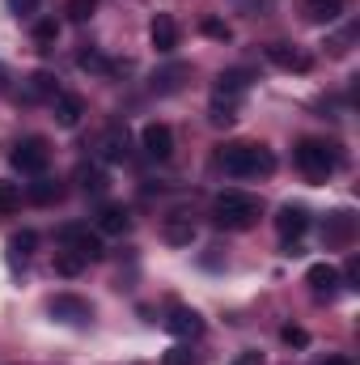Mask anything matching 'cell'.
<instances>
[{
    "mask_svg": "<svg viewBox=\"0 0 360 365\" xmlns=\"http://www.w3.org/2000/svg\"><path fill=\"white\" fill-rule=\"evenodd\" d=\"M221 170L233 175V179H259L275 170V153L268 145H255V140H233V145H221Z\"/></svg>",
    "mask_w": 360,
    "mask_h": 365,
    "instance_id": "1",
    "label": "cell"
},
{
    "mask_svg": "<svg viewBox=\"0 0 360 365\" xmlns=\"http://www.w3.org/2000/svg\"><path fill=\"white\" fill-rule=\"evenodd\" d=\"M259 212H263V204L250 191H221L212 200V221L221 230H250L259 221Z\"/></svg>",
    "mask_w": 360,
    "mask_h": 365,
    "instance_id": "2",
    "label": "cell"
},
{
    "mask_svg": "<svg viewBox=\"0 0 360 365\" xmlns=\"http://www.w3.org/2000/svg\"><path fill=\"white\" fill-rule=\"evenodd\" d=\"M297 166L309 175V179H331L339 166H344V153H339V145L335 140H322V136H305V140H297Z\"/></svg>",
    "mask_w": 360,
    "mask_h": 365,
    "instance_id": "3",
    "label": "cell"
},
{
    "mask_svg": "<svg viewBox=\"0 0 360 365\" xmlns=\"http://www.w3.org/2000/svg\"><path fill=\"white\" fill-rule=\"evenodd\" d=\"M9 162H13V170H21V175H43L47 162H51V145H47L43 136H21V140L13 145Z\"/></svg>",
    "mask_w": 360,
    "mask_h": 365,
    "instance_id": "4",
    "label": "cell"
},
{
    "mask_svg": "<svg viewBox=\"0 0 360 365\" xmlns=\"http://www.w3.org/2000/svg\"><path fill=\"white\" fill-rule=\"evenodd\" d=\"M60 242L68 247V251H77V255H85V259H102L106 251H102V234L97 230H90V225H64L60 230Z\"/></svg>",
    "mask_w": 360,
    "mask_h": 365,
    "instance_id": "5",
    "label": "cell"
},
{
    "mask_svg": "<svg viewBox=\"0 0 360 365\" xmlns=\"http://www.w3.org/2000/svg\"><path fill=\"white\" fill-rule=\"evenodd\" d=\"M140 145H144V153H149L153 162H170V153H174V132H170V123H144Z\"/></svg>",
    "mask_w": 360,
    "mask_h": 365,
    "instance_id": "6",
    "label": "cell"
},
{
    "mask_svg": "<svg viewBox=\"0 0 360 365\" xmlns=\"http://www.w3.org/2000/svg\"><path fill=\"white\" fill-rule=\"evenodd\" d=\"M47 310H51L55 319H64V323H90L93 319V306L85 297H77V293H55V297L47 302Z\"/></svg>",
    "mask_w": 360,
    "mask_h": 365,
    "instance_id": "7",
    "label": "cell"
},
{
    "mask_svg": "<svg viewBox=\"0 0 360 365\" xmlns=\"http://www.w3.org/2000/svg\"><path fill=\"white\" fill-rule=\"evenodd\" d=\"M166 331L179 336V340H199V336H203V319H199L191 306H170V314H166Z\"/></svg>",
    "mask_w": 360,
    "mask_h": 365,
    "instance_id": "8",
    "label": "cell"
},
{
    "mask_svg": "<svg viewBox=\"0 0 360 365\" xmlns=\"http://www.w3.org/2000/svg\"><path fill=\"white\" fill-rule=\"evenodd\" d=\"M275 230H280V238L297 242V238L309 230V208H305V204H284V208L275 212Z\"/></svg>",
    "mask_w": 360,
    "mask_h": 365,
    "instance_id": "9",
    "label": "cell"
},
{
    "mask_svg": "<svg viewBox=\"0 0 360 365\" xmlns=\"http://www.w3.org/2000/svg\"><path fill=\"white\" fill-rule=\"evenodd\" d=\"M268 60L275 68H284V73H309L314 68V60L305 51H297L292 43H268Z\"/></svg>",
    "mask_w": 360,
    "mask_h": 365,
    "instance_id": "10",
    "label": "cell"
},
{
    "mask_svg": "<svg viewBox=\"0 0 360 365\" xmlns=\"http://www.w3.org/2000/svg\"><path fill=\"white\" fill-rule=\"evenodd\" d=\"M305 284L314 289V297H335L339 289H344V276H339V268H331V264H314L309 272H305Z\"/></svg>",
    "mask_w": 360,
    "mask_h": 365,
    "instance_id": "11",
    "label": "cell"
},
{
    "mask_svg": "<svg viewBox=\"0 0 360 365\" xmlns=\"http://www.w3.org/2000/svg\"><path fill=\"white\" fill-rule=\"evenodd\" d=\"M97 149H102V162H127V153H132V136H127V128H123V123L106 128L102 140H97Z\"/></svg>",
    "mask_w": 360,
    "mask_h": 365,
    "instance_id": "12",
    "label": "cell"
},
{
    "mask_svg": "<svg viewBox=\"0 0 360 365\" xmlns=\"http://www.w3.org/2000/svg\"><path fill=\"white\" fill-rule=\"evenodd\" d=\"M352 234H356V217L352 212H331L327 225H322V242L327 247H348Z\"/></svg>",
    "mask_w": 360,
    "mask_h": 365,
    "instance_id": "13",
    "label": "cell"
},
{
    "mask_svg": "<svg viewBox=\"0 0 360 365\" xmlns=\"http://www.w3.org/2000/svg\"><path fill=\"white\" fill-rule=\"evenodd\" d=\"M149 38H153V47H157L162 56H170V51L179 47V21H174L170 13H157L153 26H149Z\"/></svg>",
    "mask_w": 360,
    "mask_h": 365,
    "instance_id": "14",
    "label": "cell"
},
{
    "mask_svg": "<svg viewBox=\"0 0 360 365\" xmlns=\"http://www.w3.org/2000/svg\"><path fill=\"white\" fill-rule=\"evenodd\" d=\"M127 230H132V212H127L123 204H102V212H97V234L123 238Z\"/></svg>",
    "mask_w": 360,
    "mask_h": 365,
    "instance_id": "15",
    "label": "cell"
},
{
    "mask_svg": "<svg viewBox=\"0 0 360 365\" xmlns=\"http://www.w3.org/2000/svg\"><path fill=\"white\" fill-rule=\"evenodd\" d=\"M51 110H55L60 128H77V119L85 115V102H81L77 93H55V98H51Z\"/></svg>",
    "mask_w": 360,
    "mask_h": 365,
    "instance_id": "16",
    "label": "cell"
},
{
    "mask_svg": "<svg viewBox=\"0 0 360 365\" xmlns=\"http://www.w3.org/2000/svg\"><path fill=\"white\" fill-rule=\"evenodd\" d=\"M250 90V68H229V73H221V81H216V98L221 102H233L238 93Z\"/></svg>",
    "mask_w": 360,
    "mask_h": 365,
    "instance_id": "17",
    "label": "cell"
},
{
    "mask_svg": "<svg viewBox=\"0 0 360 365\" xmlns=\"http://www.w3.org/2000/svg\"><path fill=\"white\" fill-rule=\"evenodd\" d=\"M166 242L170 247H191L195 242V225H191V217H182V212H174V217H166Z\"/></svg>",
    "mask_w": 360,
    "mask_h": 365,
    "instance_id": "18",
    "label": "cell"
},
{
    "mask_svg": "<svg viewBox=\"0 0 360 365\" xmlns=\"http://www.w3.org/2000/svg\"><path fill=\"white\" fill-rule=\"evenodd\" d=\"M77 182H81V191H85V195H102V191L110 187L106 170H102V166H90V162H81V166H77Z\"/></svg>",
    "mask_w": 360,
    "mask_h": 365,
    "instance_id": "19",
    "label": "cell"
},
{
    "mask_svg": "<svg viewBox=\"0 0 360 365\" xmlns=\"http://www.w3.org/2000/svg\"><path fill=\"white\" fill-rule=\"evenodd\" d=\"M344 4L348 0H301V9H305L309 21H335L344 13Z\"/></svg>",
    "mask_w": 360,
    "mask_h": 365,
    "instance_id": "20",
    "label": "cell"
},
{
    "mask_svg": "<svg viewBox=\"0 0 360 365\" xmlns=\"http://www.w3.org/2000/svg\"><path fill=\"white\" fill-rule=\"evenodd\" d=\"M60 93V86H55V77L51 73H30V81H26V102H38V98H55Z\"/></svg>",
    "mask_w": 360,
    "mask_h": 365,
    "instance_id": "21",
    "label": "cell"
},
{
    "mask_svg": "<svg viewBox=\"0 0 360 365\" xmlns=\"http://www.w3.org/2000/svg\"><path fill=\"white\" fill-rule=\"evenodd\" d=\"M186 73H191L186 64H170V68L153 73V90H157V93H174L182 86V77H186Z\"/></svg>",
    "mask_w": 360,
    "mask_h": 365,
    "instance_id": "22",
    "label": "cell"
},
{
    "mask_svg": "<svg viewBox=\"0 0 360 365\" xmlns=\"http://www.w3.org/2000/svg\"><path fill=\"white\" fill-rule=\"evenodd\" d=\"M85 264H90V259H85V255H77V251H68V247H64V251H55V276H68V280H73V276L85 272Z\"/></svg>",
    "mask_w": 360,
    "mask_h": 365,
    "instance_id": "23",
    "label": "cell"
},
{
    "mask_svg": "<svg viewBox=\"0 0 360 365\" xmlns=\"http://www.w3.org/2000/svg\"><path fill=\"white\" fill-rule=\"evenodd\" d=\"M77 64H81L85 73H102V77H106V73H123V68H127V64H110L102 51H81V56H77Z\"/></svg>",
    "mask_w": 360,
    "mask_h": 365,
    "instance_id": "24",
    "label": "cell"
},
{
    "mask_svg": "<svg viewBox=\"0 0 360 365\" xmlns=\"http://www.w3.org/2000/svg\"><path fill=\"white\" fill-rule=\"evenodd\" d=\"M34 242H38V238H34V230L13 234V238H9V259H13V264H26V259H30V251H34Z\"/></svg>",
    "mask_w": 360,
    "mask_h": 365,
    "instance_id": "25",
    "label": "cell"
},
{
    "mask_svg": "<svg viewBox=\"0 0 360 365\" xmlns=\"http://www.w3.org/2000/svg\"><path fill=\"white\" fill-rule=\"evenodd\" d=\"M60 195H64V187H60L55 179H38V182H30V200H34V204H55Z\"/></svg>",
    "mask_w": 360,
    "mask_h": 365,
    "instance_id": "26",
    "label": "cell"
},
{
    "mask_svg": "<svg viewBox=\"0 0 360 365\" xmlns=\"http://www.w3.org/2000/svg\"><path fill=\"white\" fill-rule=\"evenodd\" d=\"M17 204H21V191H17V182L0 179V217H9Z\"/></svg>",
    "mask_w": 360,
    "mask_h": 365,
    "instance_id": "27",
    "label": "cell"
},
{
    "mask_svg": "<svg viewBox=\"0 0 360 365\" xmlns=\"http://www.w3.org/2000/svg\"><path fill=\"white\" fill-rule=\"evenodd\" d=\"M93 9H97V0H68V21H90L93 17Z\"/></svg>",
    "mask_w": 360,
    "mask_h": 365,
    "instance_id": "28",
    "label": "cell"
},
{
    "mask_svg": "<svg viewBox=\"0 0 360 365\" xmlns=\"http://www.w3.org/2000/svg\"><path fill=\"white\" fill-rule=\"evenodd\" d=\"M208 119H212L216 128H229V123L238 119V115H233V102H221V98H216V102H212V115H208Z\"/></svg>",
    "mask_w": 360,
    "mask_h": 365,
    "instance_id": "29",
    "label": "cell"
},
{
    "mask_svg": "<svg viewBox=\"0 0 360 365\" xmlns=\"http://www.w3.org/2000/svg\"><path fill=\"white\" fill-rule=\"evenodd\" d=\"M162 365H195V353L186 344H174L170 353H162Z\"/></svg>",
    "mask_w": 360,
    "mask_h": 365,
    "instance_id": "30",
    "label": "cell"
},
{
    "mask_svg": "<svg viewBox=\"0 0 360 365\" xmlns=\"http://www.w3.org/2000/svg\"><path fill=\"white\" fill-rule=\"evenodd\" d=\"M55 38H60V21H51V17H47V21H38V26H34V43H55Z\"/></svg>",
    "mask_w": 360,
    "mask_h": 365,
    "instance_id": "31",
    "label": "cell"
},
{
    "mask_svg": "<svg viewBox=\"0 0 360 365\" xmlns=\"http://www.w3.org/2000/svg\"><path fill=\"white\" fill-rule=\"evenodd\" d=\"M280 340H284V344H292V349H305V344H309V331H305V327H292V323H288V327L280 331Z\"/></svg>",
    "mask_w": 360,
    "mask_h": 365,
    "instance_id": "32",
    "label": "cell"
},
{
    "mask_svg": "<svg viewBox=\"0 0 360 365\" xmlns=\"http://www.w3.org/2000/svg\"><path fill=\"white\" fill-rule=\"evenodd\" d=\"M199 30H203V34H208V38H221V43H229V34H233V30H229V26H225V21H216V17H208V21H203V26H199Z\"/></svg>",
    "mask_w": 360,
    "mask_h": 365,
    "instance_id": "33",
    "label": "cell"
},
{
    "mask_svg": "<svg viewBox=\"0 0 360 365\" xmlns=\"http://www.w3.org/2000/svg\"><path fill=\"white\" fill-rule=\"evenodd\" d=\"M9 9L17 17H30V13H38V0H9Z\"/></svg>",
    "mask_w": 360,
    "mask_h": 365,
    "instance_id": "34",
    "label": "cell"
},
{
    "mask_svg": "<svg viewBox=\"0 0 360 365\" xmlns=\"http://www.w3.org/2000/svg\"><path fill=\"white\" fill-rule=\"evenodd\" d=\"M229 365H263V353L259 349H246V353H238Z\"/></svg>",
    "mask_w": 360,
    "mask_h": 365,
    "instance_id": "35",
    "label": "cell"
},
{
    "mask_svg": "<svg viewBox=\"0 0 360 365\" xmlns=\"http://www.w3.org/2000/svg\"><path fill=\"white\" fill-rule=\"evenodd\" d=\"M356 280H360V264L352 259V264H348V289H356Z\"/></svg>",
    "mask_w": 360,
    "mask_h": 365,
    "instance_id": "36",
    "label": "cell"
},
{
    "mask_svg": "<svg viewBox=\"0 0 360 365\" xmlns=\"http://www.w3.org/2000/svg\"><path fill=\"white\" fill-rule=\"evenodd\" d=\"M322 365H352V357H344V353H335V357H327Z\"/></svg>",
    "mask_w": 360,
    "mask_h": 365,
    "instance_id": "37",
    "label": "cell"
},
{
    "mask_svg": "<svg viewBox=\"0 0 360 365\" xmlns=\"http://www.w3.org/2000/svg\"><path fill=\"white\" fill-rule=\"evenodd\" d=\"M4 81H9V68H4V64H0V86H4Z\"/></svg>",
    "mask_w": 360,
    "mask_h": 365,
    "instance_id": "38",
    "label": "cell"
}]
</instances>
